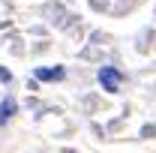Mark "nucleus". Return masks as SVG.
I'll return each mask as SVG.
<instances>
[{"instance_id":"1","label":"nucleus","mask_w":156,"mask_h":153,"mask_svg":"<svg viewBox=\"0 0 156 153\" xmlns=\"http://www.w3.org/2000/svg\"><path fill=\"white\" fill-rule=\"evenodd\" d=\"M96 78H99V84H102V90H105V93H117V90H120V84H123V72L114 69V66H99Z\"/></svg>"},{"instance_id":"2","label":"nucleus","mask_w":156,"mask_h":153,"mask_svg":"<svg viewBox=\"0 0 156 153\" xmlns=\"http://www.w3.org/2000/svg\"><path fill=\"white\" fill-rule=\"evenodd\" d=\"M33 75H36V81H60L66 75V69L63 66H36Z\"/></svg>"},{"instance_id":"3","label":"nucleus","mask_w":156,"mask_h":153,"mask_svg":"<svg viewBox=\"0 0 156 153\" xmlns=\"http://www.w3.org/2000/svg\"><path fill=\"white\" fill-rule=\"evenodd\" d=\"M15 108H18V105H15V99H12V96H9V99H3V102H0V123H6L9 117L15 114Z\"/></svg>"},{"instance_id":"4","label":"nucleus","mask_w":156,"mask_h":153,"mask_svg":"<svg viewBox=\"0 0 156 153\" xmlns=\"http://www.w3.org/2000/svg\"><path fill=\"white\" fill-rule=\"evenodd\" d=\"M0 81H6V84H9V81H12V72H9V69H0Z\"/></svg>"}]
</instances>
